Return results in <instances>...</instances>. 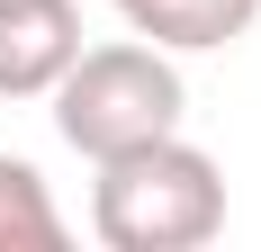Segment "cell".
Instances as JSON below:
<instances>
[{
  "mask_svg": "<svg viewBox=\"0 0 261 252\" xmlns=\"http://www.w3.org/2000/svg\"><path fill=\"white\" fill-rule=\"evenodd\" d=\"M81 54V0H0V99H45Z\"/></svg>",
  "mask_w": 261,
  "mask_h": 252,
  "instance_id": "obj_3",
  "label": "cell"
},
{
  "mask_svg": "<svg viewBox=\"0 0 261 252\" xmlns=\"http://www.w3.org/2000/svg\"><path fill=\"white\" fill-rule=\"evenodd\" d=\"M90 171H99L90 225L108 252H198L225 234V171H216V153L180 144V135L126 144Z\"/></svg>",
  "mask_w": 261,
  "mask_h": 252,
  "instance_id": "obj_1",
  "label": "cell"
},
{
  "mask_svg": "<svg viewBox=\"0 0 261 252\" xmlns=\"http://www.w3.org/2000/svg\"><path fill=\"white\" fill-rule=\"evenodd\" d=\"M45 99H54V135H63L81 162H108V153H126V144L180 135L189 90H180V72H171L162 45L117 36V45H81Z\"/></svg>",
  "mask_w": 261,
  "mask_h": 252,
  "instance_id": "obj_2",
  "label": "cell"
},
{
  "mask_svg": "<svg viewBox=\"0 0 261 252\" xmlns=\"http://www.w3.org/2000/svg\"><path fill=\"white\" fill-rule=\"evenodd\" d=\"M108 9H135V0H108Z\"/></svg>",
  "mask_w": 261,
  "mask_h": 252,
  "instance_id": "obj_6",
  "label": "cell"
},
{
  "mask_svg": "<svg viewBox=\"0 0 261 252\" xmlns=\"http://www.w3.org/2000/svg\"><path fill=\"white\" fill-rule=\"evenodd\" d=\"M63 243H72V225H63L45 171L27 153H0V252H63Z\"/></svg>",
  "mask_w": 261,
  "mask_h": 252,
  "instance_id": "obj_5",
  "label": "cell"
},
{
  "mask_svg": "<svg viewBox=\"0 0 261 252\" xmlns=\"http://www.w3.org/2000/svg\"><path fill=\"white\" fill-rule=\"evenodd\" d=\"M252 18H261V0H135L126 9V27L162 54H216L234 36H252Z\"/></svg>",
  "mask_w": 261,
  "mask_h": 252,
  "instance_id": "obj_4",
  "label": "cell"
}]
</instances>
